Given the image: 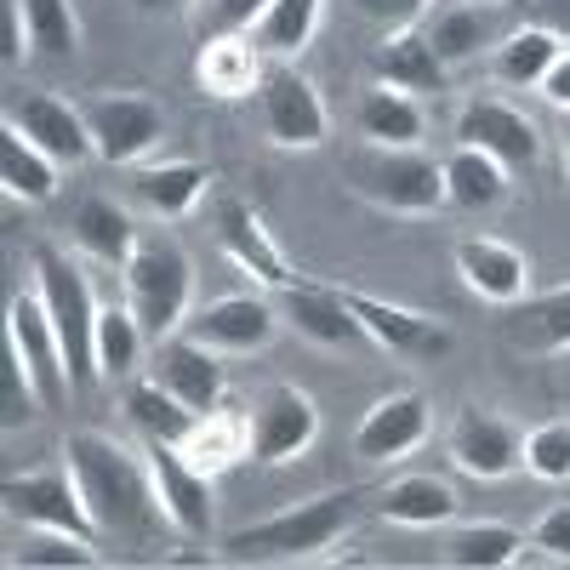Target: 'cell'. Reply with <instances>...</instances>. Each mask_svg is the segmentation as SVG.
I'll list each match as a JSON object with an SVG mask.
<instances>
[{
	"mask_svg": "<svg viewBox=\"0 0 570 570\" xmlns=\"http://www.w3.org/2000/svg\"><path fill=\"white\" fill-rule=\"evenodd\" d=\"M63 462L86 497V513L98 519V537H149L155 525H166L142 451H126L98 428H80L63 440Z\"/></svg>",
	"mask_w": 570,
	"mask_h": 570,
	"instance_id": "6da1fadb",
	"label": "cell"
},
{
	"mask_svg": "<svg viewBox=\"0 0 570 570\" xmlns=\"http://www.w3.org/2000/svg\"><path fill=\"white\" fill-rule=\"evenodd\" d=\"M354 513H360V497H354V491L308 497V502L263 519V525H252V531H234V537L223 542V559H228V564H297V559H325L331 548L354 531Z\"/></svg>",
	"mask_w": 570,
	"mask_h": 570,
	"instance_id": "7a4b0ae2",
	"label": "cell"
},
{
	"mask_svg": "<svg viewBox=\"0 0 570 570\" xmlns=\"http://www.w3.org/2000/svg\"><path fill=\"white\" fill-rule=\"evenodd\" d=\"M126 285V308L137 314V325L149 331V343H166L188 325V303H195V263L171 240V234H142L131 263L120 268Z\"/></svg>",
	"mask_w": 570,
	"mask_h": 570,
	"instance_id": "3957f363",
	"label": "cell"
},
{
	"mask_svg": "<svg viewBox=\"0 0 570 570\" xmlns=\"http://www.w3.org/2000/svg\"><path fill=\"white\" fill-rule=\"evenodd\" d=\"M29 268H35V292H40L46 314H52V325H58V343H63V354H69V376H75V389H80V383H91V376H98L91 337H98L104 303L91 297L86 268H80L69 252H58V246H35Z\"/></svg>",
	"mask_w": 570,
	"mask_h": 570,
	"instance_id": "277c9868",
	"label": "cell"
},
{
	"mask_svg": "<svg viewBox=\"0 0 570 570\" xmlns=\"http://www.w3.org/2000/svg\"><path fill=\"white\" fill-rule=\"evenodd\" d=\"M354 188L394 217H428V212L451 206L445 200V166L428 160L422 149H365L354 166Z\"/></svg>",
	"mask_w": 570,
	"mask_h": 570,
	"instance_id": "5b68a950",
	"label": "cell"
},
{
	"mask_svg": "<svg viewBox=\"0 0 570 570\" xmlns=\"http://www.w3.org/2000/svg\"><path fill=\"white\" fill-rule=\"evenodd\" d=\"M80 115L91 131V149L109 166L149 160L166 137V109L142 91H91V98H80Z\"/></svg>",
	"mask_w": 570,
	"mask_h": 570,
	"instance_id": "8992f818",
	"label": "cell"
},
{
	"mask_svg": "<svg viewBox=\"0 0 570 570\" xmlns=\"http://www.w3.org/2000/svg\"><path fill=\"white\" fill-rule=\"evenodd\" d=\"M142 462H149L155 480V502L166 513V525L188 542H206L217 531V497H212V473L195 468L177 445L166 440H142Z\"/></svg>",
	"mask_w": 570,
	"mask_h": 570,
	"instance_id": "52a82bcc",
	"label": "cell"
},
{
	"mask_svg": "<svg viewBox=\"0 0 570 570\" xmlns=\"http://www.w3.org/2000/svg\"><path fill=\"white\" fill-rule=\"evenodd\" d=\"M257 115H263V131H268L274 149H320L325 131H331L320 86L303 69H292V63H268L263 69Z\"/></svg>",
	"mask_w": 570,
	"mask_h": 570,
	"instance_id": "ba28073f",
	"label": "cell"
},
{
	"mask_svg": "<svg viewBox=\"0 0 570 570\" xmlns=\"http://www.w3.org/2000/svg\"><path fill=\"white\" fill-rule=\"evenodd\" d=\"M246 416H252V462H263V468L297 462L320 440V405L297 383H263L252 394Z\"/></svg>",
	"mask_w": 570,
	"mask_h": 570,
	"instance_id": "9c48e42d",
	"label": "cell"
},
{
	"mask_svg": "<svg viewBox=\"0 0 570 570\" xmlns=\"http://www.w3.org/2000/svg\"><path fill=\"white\" fill-rule=\"evenodd\" d=\"M0 502H7V513L23 519V525L69 531V537H91V542H98V519L86 513V497H80V485H75L69 462L12 473V480L0 485Z\"/></svg>",
	"mask_w": 570,
	"mask_h": 570,
	"instance_id": "30bf717a",
	"label": "cell"
},
{
	"mask_svg": "<svg viewBox=\"0 0 570 570\" xmlns=\"http://www.w3.org/2000/svg\"><path fill=\"white\" fill-rule=\"evenodd\" d=\"M279 303H268L263 292H228V297H212L206 308L188 314L183 337H195L200 348L223 354V360H240V354H263L279 331Z\"/></svg>",
	"mask_w": 570,
	"mask_h": 570,
	"instance_id": "8fae6325",
	"label": "cell"
},
{
	"mask_svg": "<svg viewBox=\"0 0 570 570\" xmlns=\"http://www.w3.org/2000/svg\"><path fill=\"white\" fill-rule=\"evenodd\" d=\"M7 348L23 360V371L35 376V389H40L46 405L69 400V389H75L69 354L58 343V325H52V314H46L40 292H12V303H7Z\"/></svg>",
	"mask_w": 570,
	"mask_h": 570,
	"instance_id": "7c38bea8",
	"label": "cell"
},
{
	"mask_svg": "<svg viewBox=\"0 0 570 570\" xmlns=\"http://www.w3.org/2000/svg\"><path fill=\"white\" fill-rule=\"evenodd\" d=\"M445 451L462 473H473V480H508V473L525 468V434H519L502 411H485V405H462L451 416Z\"/></svg>",
	"mask_w": 570,
	"mask_h": 570,
	"instance_id": "4fadbf2b",
	"label": "cell"
},
{
	"mask_svg": "<svg viewBox=\"0 0 570 570\" xmlns=\"http://www.w3.org/2000/svg\"><path fill=\"white\" fill-rule=\"evenodd\" d=\"M456 142L468 149H485L491 160H502L508 171H531L542 160V126L513 109L502 98H468L456 109Z\"/></svg>",
	"mask_w": 570,
	"mask_h": 570,
	"instance_id": "5bb4252c",
	"label": "cell"
},
{
	"mask_svg": "<svg viewBox=\"0 0 570 570\" xmlns=\"http://www.w3.org/2000/svg\"><path fill=\"white\" fill-rule=\"evenodd\" d=\"M212 228H217V246H223V257H228L234 268H240V274H252V279L263 285V292H285V285H297V268L285 263V252L268 240L263 217H257L246 200L223 195V200H217Z\"/></svg>",
	"mask_w": 570,
	"mask_h": 570,
	"instance_id": "9a60e30c",
	"label": "cell"
},
{
	"mask_svg": "<svg viewBox=\"0 0 570 570\" xmlns=\"http://www.w3.org/2000/svg\"><path fill=\"white\" fill-rule=\"evenodd\" d=\"M7 126L23 131L40 155H52L58 166H80L91 149V131H86V115L80 104L69 98H52V91H18V98L7 104Z\"/></svg>",
	"mask_w": 570,
	"mask_h": 570,
	"instance_id": "2e32d148",
	"label": "cell"
},
{
	"mask_svg": "<svg viewBox=\"0 0 570 570\" xmlns=\"http://www.w3.org/2000/svg\"><path fill=\"white\" fill-rule=\"evenodd\" d=\"M456 274L473 297H485L497 308H519L531 297V257L497 240V234H468L456 240Z\"/></svg>",
	"mask_w": 570,
	"mask_h": 570,
	"instance_id": "e0dca14e",
	"label": "cell"
},
{
	"mask_svg": "<svg viewBox=\"0 0 570 570\" xmlns=\"http://www.w3.org/2000/svg\"><path fill=\"white\" fill-rule=\"evenodd\" d=\"M274 297H279V320L292 325L297 337H308L320 348H371L365 325L354 320V308H348V297L337 292V285L297 279V285H285V292H274Z\"/></svg>",
	"mask_w": 570,
	"mask_h": 570,
	"instance_id": "ac0fdd59",
	"label": "cell"
},
{
	"mask_svg": "<svg viewBox=\"0 0 570 570\" xmlns=\"http://www.w3.org/2000/svg\"><path fill=\"white\" fill-rule=\"evenodd\" d=\"M428 428H434V416H428V400L422 394H389V400H376L360 428H354V456L371 462V468H389V462H405L422 440H428Z\"/></svg>",
	"mask_w": 570,
	"mask_h": 570,
	"instance_id": "d6986e66",
	"label": "cell"
},
{
	"mask_svg": "<svg viewBox=\"0 0 570 570\" xmlns=\"http://www.w3.org/2000/svg\"><path fill=\"white\" fill-rule=\"evenodd\" d=\"M354 320L365 325L371 348L383 354H400V360H440L451 348V331L440 320H428L416 308H400V303H383V297H365V292H343Z\"/></svg>",
	"mask_w": 570,
	"mask_h": 570,
	"instance_id": "ffe728a7",
	"label": "cell"
},
{
	"mask_svg": "<svg viewBox=\"0 0 570 570\" xmlns=\"http://www.w3.org/2000/svg\"><path fill=\"white\" fill-rule=\"evenodd\" d=\"M263 69H268V58L257 52V40L252 35H234V29L206 35L200 40V58H195V80H200V91H212L217 104L257 98Z\"/></svg>",
	"mask_w": 570,
	"mask_h": 570,
	"instance_id": "44dd1931",
	"label": "cell"
},
{
	"mask_svg": "<svg viewBox=\"0 0 570 570\" xmlns=\"http://www.w3.org/2000/svg\"><path fill=\"white\" fill-rule=\"evenodd\" d=\"M371 69L383 86L394 91H411V98H428V91H445L451 86V69L440 63L434 52V40H428V29H389L383 40H376V52H371Z\"/></svg>",
	"mask_w": 570,
	"mask_h": 570,
	"instance_id": "7402d4cb",
	"label": "cell"
},
{
	"mask_svg": "<svg viewBox=\"0 0 570 570\" xmlns=\"http://www.w3.org/2000/svg\"><path fill=\"white\" fill-rule=\"evenodd\" d=\"M217 360L223 354L200 348L195 337H183V331H177V337H166V343H155V376L195 416H206V411L223 405V365Z\"/></svg>",
	"mask_w": 570,
	"mask_h": 570,
	"instance_id": "603a6c76",
	"label": "cell"
},
{
	"mask_svg": "<svg viewBox=\"0 0 570 570\" xmlns=\"http://www.w3.org/2000/svg\"><path fill=\"white\" fill-rule=\"evenodd\" d=\"M69 240L86 263H98V268H126L131 252H137V223L126 206H115L109 195H86L69 217Z\"/></svg>",
	"mask_w": 570,
	"mask_h": 570,
	"instance_id": "cb8c5ba5",
	"label": "cell"
},
{
	"mask_svg": "<svg viewBox=\"0 0 570 570\" xmlns=\"http://www.w3.org/2000/svg\"><path fill=\"white\" fill-rule=\"evenodd\" d=\"M456 508H462V497L445 473H400V480H389L383 497H376V513H383L389 525H405V531L451 525Z\"/></svg>",
	"mask_w": 570,
	"mask_h": 570,
	"instance_id": "d4e9b609",
	"label": "cell"
},
{
	"mask_svg": "<svg viewBox=\"0 0 570 570\" xmlns=\"http://www.w3.org/2000/svg\"><path fill=\"white\" fill-rule=\"evenodd\" d=\"M354 126H360V137L371 142V149H416L422 131H428L422 104L411 98V91H394V86H383V80H376L365 98H360Z\"/></svg>",
	"mask_w": 570,
	"mask_h": 570,
	"instance_id": "484cf974",
	"label": "cell"
},
{
	"mask_svg": "<svg viewBox=\"0 0 570 570\" xmlns=\"http://www.w3.org/2000/svg\"><path fill=\"white\" fill-rule=\"evenodd\" d=\"M206 195H212V166H195V160H160V166H142V171H137V200L149 206L160 223L188 217Z\"/></svg>",
	"mask_w": 570,
	"mask_h": 570,
	"instance_id": "4316f807",
	"label": "cell"
},
{
	"mask_svg": "<svg viewBox=\"0 0 570 570\" xmlns=\"http://www.w3.org/2000/svg\"><path fill=\"white\" fill-rule=\"evenodd\" d=\"M525 548H531L525 531L497 525V519H480V525H451L440 559L456 564V570H508V564L525 559Z\"/></svg>",
	"mask_w": 570,
	"mask_h": 570,
	"instance_id": "83f0119b",
	"label": "cell"
},
{
	"mask_svg": "<svg viewBox=\"0 0 570 570\" xmlns=\"http://www.w3.org/2000/svg\"><path fill=\"white\" fill-rule=\"evenodd\" d=\"M195 468H206V473H223V468H234V462H246L252 456V416L246 411H206V416H195V428H188V440L177 445Z\"/></svg>",
	"mask_w": 570,
	"mask_h": 570,
	"instance_id": "f1b7e54d",
	"label": "cell"
},
{
	"mask_svg": "<svg viewBox=\"0 0 570 570\" xmlns=\"http://www.w3.org/2000/svg\"><path fill=\"white\" fill-rule=\"evenodd\" d=\"M564 52V40L542 23H525V29H513L491 46V75L502 86H519V91H537L542 75L553 69V58Z\"/></svg>",
	"mask_w": 570,
	"mask_h": 570,
	"instance_id": "f546056e",
	"label": "cell"
},
{
	"mask_svg": "<svg viewBox=\"0 0 570 570\" xmlns=\"http://www.w3.org/2000/svg\"><path fill=\"white\" fill-rule=\"evenodd\" d=\"M440 166H445V200H451L456 212H491V206H502V195H508V166L491 160L485 149H468V142H456Z\"/></svg>",
	"mask_w": 570,
	"mask_h": 570,
	"instance_id": "4dcf8cb0",
	"label": "cell"
},
{
	"mask_svg": "<svg viewBox=\"0 0 570 570\" xmlns=\"http://www.w3.org/2000/svg\"><path fill=\"white\" fill-rule=\"evenodd\" d=\"M58 160L40 155L23 131H0V188H7V200H23V206H46L58 195Z\"/></svg>",
	"mask_w": 570,
	"mask_h": 570,
	"instance_id": "1f68e13d",
	"label": "cell"
},
{
	"mask_svg": "<svg viewBox=\"0 0 570 570\" xmlns=\"http://www.w3.org/2000/svg\"><path fill=\"white\" fill-rule=\"evenodd\" d=\"M126 422L137 428L142 440H166V445H183L188 428H195V411H188L160 376H131L126 383Z\"/></svg>",
	"mask_w": 570,
	"mask_h": 570,
	"instance_id": "d6a6232c",
	"label": "cell"
},
{
	"mask_svg": "<svg viewBox=\"0 0 570 570\" xmlns=\"http://www.w3.org/2000/svg\"><path fill=\"white\" fill-rule=\"evenodd\" d=\"M320 7H325V0H274V7L257 18V29H252L257 52L268 63L303 58L308 46H314V35H320Z\"/></svg>",
	"mask_w": 570,
	"mask_h": 570,
	"instance_id": "836d02e7",
	"label": "cell"
},
{
	"mask_svg": "<svg viewBox=\"0 0 570 570\" xmlns=\"http://www.w3.org/2000/svg\"><path fill=\"white\" fill-rule=\"evenodd\" d=\"M142 343H149V331L137 325V314L120 303H104L98 314V337H91V360H98V376L104 383H131V371L142 360Z\"/></svg>",
	"mask_w": 570,
	"mask_h": 570,
	"instance_id": "e575fe53",
	"label": "cell"
},
{
	"mask_svg": "<svg viewBox=\"0 0 570 570\" xmlns=\"http://www.w3.org/2000/svg\"><path fill=\"white\" fill-rule=\"evenodd\" d=\"M428 40H434V52L445 69H462L473 63L480 52H491V12L485 7H468V0H456V7H445L434 23H428Z\"/></svg>",
	"mask_w": 570,
	"mask_h": 570,
	"instance_id": "d590c367",
	"label": "cell"
},
{
	"mask_svg": "<svg viewBox=\"0 0 570 570\" xmlns=\"http://www.w3.org/2000/svg\"><path fill=\"white\" fill-rule=\"evenodd\" d=\"M7 564H46V570H91V564H104V553H98V542L91 537H69V531H40L35 525V537H23L12 553H7Z\"/></svg>",
	"mask_w": 570,
	"mask_h": 570,
	"instance_id": "8d00e7d4",
	"label": "cell"
},
{
	"mask_svg": "<svg viewBox=\"0 0 570 570\" xmlns=\"http://www.w3.org/2000/svg\"><path fill=\"white\" fill-rule=\"evenodd\" d=\"M23 18L40 58H75L80 52V12L75 0H23Z\"/></svg>",
	"mask_w": 570,
	"mask_h": 570,
	"instance_id": "74e56055",
	"label": "cell"
},
{
	"mask_svg": "<svg viewBox=\"0 0 570 570\" xmlns=\"http://www.w3.org/2000/svg\"><path fill=\"white\" fill-rule=\"evenodd\" d=\"M525 473H537V480H548V485L570 480V416L537 422L525 434Z\"/></svg>",
	"mask_w": 570,
	"mask_h": 570,
	"instance_id": "f35d334b",
	"label": "cell"
},
{
	"mask_svg": "<svg viewBox=\"0 0 570 570\" xmlns=\"http://www.w3.org/2000/svg\"><path fill=\"white\" fill-rule=\"evenodd\" d=\"M525 325H519V337L525 343H537V348H553V354H564L570 348V285H559V292H548V297H525V314H519Z\"/></svg>",
	"mask_w": 570,
	"mask_h": 570,
	"instance_id": "ab89813d",
	"label": "cell"
},
{
	"mask_svg": "<svg viewBox=\"0 0 570 570\" xmlns=\"http://www.w3.org/2000/svg\"><path fill=\"white\" fill-rule=\"evenodd\" d=\"M46 400H40V389H35V376L23 371V360L7 348V365H0V428L7 434H18V428L40 411Z\"/></svg>",
	"mask_w": 570,
	"mask_h": 570,
	"instance_id": "60d3db41",
	"label": "cell"
},
{
	"mask_svg": "<svg viewBox=\"0 0 570 570\" xmlns=\"http://www.w3.org/2000/svg\"><path fill=\"white\" fill-rule=\"evenodd\" d=\"M531 548L542 553V559H570V502H559V508H548L542 519H537V531H531Z\"/></svg>",
	"mask_w": 570,
	"mask_h": 570,
	"instance_id": "b9f144b4",
	"label": "cell"
},
{
	"mask_svg": "<svg viewBox=\"0 0 570 570\" xmlns=\"http://www.w3.org/2000/svg\"><path fill=\"white\" fill-rule=\"evenodd\" d=\"M354 12L371 18V23H383V35H389V29H411L428 12V0H354Z\"/></svg>",
	"mask_w": 570,
	"mask_h": 570,
	"instance_id": "7bdbcfd3",
	"label": "cell"
},
{
	"mask_svg": "<svg viewBox=\"0 0 570 570\" xmlns=\"http://www.w3.org/2000/svg\"><path fill=\"white\" fill-rule=\"evenodd\" d=\"M274 7V0H212V35L217 29H234V35H252L257 18Z\"/></svg>",
	"mask_w": 570,
	"mask_h": 570,
	"instance_id": "ee69618b",
	"label": "cell"
},
{
	"mask_svg": "<svg viewBox=\"0 0 570 570\" xmlns=\"http://www.w3.org/2000/svg\"><path fill=\"white\" fill-rule=\"evenodd\" d=\"M7 69H23L35 58V35H29V18H23V0H7V46H0Z\"/></svg>",
	"mask_w": 570,
	"mask_h": 570,
	"instance_id": "f6af8a7d",
	"label": "cell"
},
{
	"mask_svg": "<svg viewBox=\"0 0 570 570\" xmlns=\"http://www.w3.org/2000/svg\"><path fill=\"white\" fill-rule=\"evenodd\" d=\"M542 98H548V109H559V115H570V46H564V52L553 58V69L542 75Z\"/></svg>",
	"mask_w": 570,
	"mask_h": 570,
	"instance_id": "bcb514c9",
	"label": "cell"
},
{
	"mask_svg": "<svg viewBox=\"0 0 570 570\" xmlns=\"http://www.w3.org/2000/svg\"><path fill=\"white\" fill-rule=\"evenodd\" d=\"M542 29H553L559 40H570V0H542Z\"/></svg>",
	"mask_w": 570,
	"mask_h": 570,
	"instance_id": "7dc6e473",
	"label": "cell"
},
{
	"mask_svg": "<svg viewBox=\"0 0 570 570\" xmlns=\"http://www.w3.org/2000/svg\"><path fill=\"white\" fill-rule=\"evenodd\" d=\"M137 12H188V0H131Z\"/></svg>",
	"mask_w": 570,
	"mask_h": 570,
	"instance_id": "c3c4849f",
	"label": "cell"
},
{
	"mask_svg": "<svg viewBox=\"0 0 570 570\" xmlns=\"http://www.w3.org/2000/svg\"><path fill=\"white\" fill-rule=\"evenodd\" d=\"M468 7H497V0H468Z\"/></svg>",
	"mask_w": 570,
	"mask_h": 570,
	"instance_id": "681fc988",
	"label": "cell"
},
{
	"mask_svg": "<svg viewBox=\"0 0 570 570\" xmlns=\"http://www.w3.org/2000/svg\"><path fill=\"white\" fill-rule=\"evenodd\" d=\"M564 177H570V149H564Z\"/></svg>",
	"mask_w": 570,
	"mask_h": 570,
	"instance_id": "f907efd6",
	"label": "cell"
}]
</instances>
